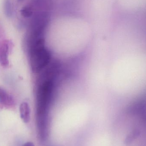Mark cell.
Instances as JSON below:
<instances>
[{"label":"cell","instance_id":"52a82bcc","mask_svg":"<svg viewBox=\"0 0 146 146\" xmlns=\"http://www.w3.org/2000/svg\"><path fill=\"white\" fill-rule=\"evenodd\" d=\"M4 13L8 18L12 17L13 15V8L10 0H5L3 4Z\"/></svg>","mask_w":146,"mask_h":146},{"label":"cell","instance_id":"7a4b0ae2","mask_svg":"<svg viewBox=\"0 0 146 146\" xmlns=\"http://www.w3.org/2000/svg\"><path fill=\"white\" fill-rule=\"evenodd\" d=\"M28 5L33 9L34 13L37 12H49L51 7L50 0H31Z\"/></svg>","mask_w":146,"mask_h":146},{"label":"cell","instance_id":"9c48e42d","mask_svg":"<svg viewBox=\"0 0 146 146\" xmlns=\"http://www.w3.org/2000/svg\"><path fill=\"white\" fill-rule=\"evenodd\" d=\"M19 1H23V0H19Z\"/></svg>","mask_w":146,"mask_h":146},{"label":"cell","instance_id":"277c9868","mask_svg":"<svg viewBox=\"0 0 146 146\" xmlns=\"http://www.w3.org/2000/svg\"><path fill=\"white\" fill-rule=\"evenodd\" d=\"M9 50L8 43L5 42L0 46V63L3 66H7L8 64V52Z\"/></svg>","mask_w":146,"mask_h":146},{"label":"cell","instance_id":"ba28073f","mask_svg":"<svg viewBox=\"0 0 146 146\" xmlns=\"http://www.w3.org/2000/svg\"><path fill=\"white\" fill-rule=\"evenodd\" d=\"M22 146H35L33 143L31 142H27L25 143Z\"/></svg>","mask_w":146,"mask_h":146},{"label":"cell","instance_id":"5b68a950","mask_svg":"<svg viewBox=\"0 0 146 146\" xmlns=\"http://www.w3.org/2000/svg\"><path fill=\"white\" fill-rule=\"evenodd\" d=\"M20 114L21 118L25 123L29 122L30 121V108L27 103L23 102L20 106Z\"/></svg>","mask_w":146,"mask_h":146},{"label":"cell","instance_id":"3957f363","mask_svg":"<svg viewBox=\"0 0 146 146\" xmlns=\"http://www.w3.org/2000/svg\"><path fill=\"white\" fill-rule=\"evenodd\" d=\"M0 104L7 108H10L14 105L12 97L1 88H0Z\"/></svg>","mask_w":146,"mask_h":146},{"label":"cell","instance_id":"6da1fadb","mask_svg":"<svg viewBox=\"0 0 146 146\" xmlns=\"http://www.w3.org/2000/svg\"><path fill=\"white\" fill-rule=\"evenodd\" d=\"M45 44L44 38H42L27 45L30 65L33 72H41L50 62L51 54Z\"/></svg>","mask_w":146,"mask_h":146},{"label":"cell","instance_id":"8992f818","mask_svg":"<svg viewBox=\"0 0 146 146\" xmlns=\"http://www.w3.org/2000/svg\"><path fill=\"white\" fill-rule=\"evenodd\" d=\"M20 13L21 15L25 18H31L34 14L33 9L29 5L23 7L21 9Z\"/></svg>","mask_w":146,"mask_h":146}]
</instances>
